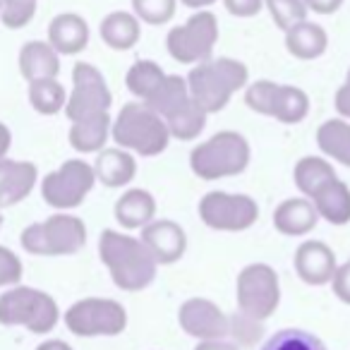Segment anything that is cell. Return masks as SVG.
Wrapping results in <instances>:
<instances>
[{
    "mask_svg": "<svg viewBox=\"0 0 350 350\" xmlns=\"http://www.w3.org/2000/svg\"><path fill=\"white\" fill-rule=\"evenodd\" d=\"M98 257L108 269L113 283L125 293H139L151 286L159 264L139 238L122 230L106 228L98 238Z\"/></svg>",
    "mask_w": 350,
    "mask_h": 350,
    "instance_id": "6da1fadb",
    "label": "cell"
},
{
    "mask_svg": "<svg viewBox=\"0 0 350 350\" xmlns=\"http://www.w3.org/2000/svg\"><path fill=\"white\" fill-rule=\"evenodd\" d=\"M190 98L209 116L224 111L235 92H243L250 82V70L243 60L219 55L200 63L185 77Z\"/></svg>",
    "mask_w": 350,
    "mask_h": 350,
    "instance_id": "7a4b0ae2",
    "label": "cell"
},
{
    "mask_svg": "<svg viewBox=\"0 0 350 350\" xmlns=\"http://www.w3.org/2000/svg\"><path fill=\"white\" fill-rule=\"evenodd\" d=\"M111 137L116 146L142 159L163 154L170 144V132L163 118L151 113L139 101H130L120 108L111 122Z\"/></svg>",
    "mask_w": 350,
    "mask_h": 350,
    "instance_id": "3957f363",
    "label": "cell"
},
{
    "mask_svg": "<svg viewBox=\"0 0 350 350\" xmlns=\"http://www.w3.org/2000/svg\"><path fill=\"white\" fill-rule=\"evenodd\" d=\"M252 146L235 130H221L190 151V168L200 180H221L247 170Z\"/></svg>",
    "mask_w": 350,
    "mask_h": 350,
    "instance_id": "277c9868",
    "label": "cell"
},
{
    "mask_svg": "<svg viewBox=\"0 0 350 350\" xmlns=\"http://www.w3.org/2000/svg\"><path fill=\"white\" fill-rule=\"evenodd\" d=\"M20 243L36 257H70L87 245V226L79 216L55 211L46 221L27 226L20 235Z\"/></svg>",
    "mask_w": 350,
    "mask_h": 350,
    "instance_id": "5b68a950",
    "label": "cell"
},
{
    "mask_svg": "<svg viewBox=\"0 0 350 350\" xmlns=\"http://www.w3.org/2000/svg\"><path fill=\"white\" fill-rule=\"evenodd\" d=\"M60 307L53 295L29 286L8 288L0 295V324L25 326L31 334H49L58 326Z\"/></svg>",
    "mask_w": 350,
    "mask_h": 350,
    "instance_id": "8992f818",
    "label": "cell"
},
{
    "mask_svg": "<svg viewBox=\"0 0 350 350\" xmlns=\"http://www.w3.org/2000/svg\"><path fill=\"white\" fill-rule=\"evenodd\" d=\"M216 44H219V20L211 10L195 12L183 25L173 27L165 36V49L170 58L192 68L214 58Z\"/></svg>",
    "mask_w": 350,
    "mask_h": 350,
    "instance_id": "52a82bcc",
    "label": "cell"
},
{
    "mask_svg": "<svg viewBox=\"0 0 350 350\" xmlns=\"http://www.w3.org/2000/svg\"><path fill=\"white\" fill-rule=\"evenodd\" d=\"M235 300L243 317L252 321H264L281 305V281L273 267L264 262L247 264L235 281Z\"/></svg>",
    "mask_w": 350,
    "mask_h": 350,
    "instance_id": "ba28073f",
    "label": "cell"
},
{
    "mask_svg": "<svg viewBox=\"0 0 350 350\" xmlns=\"http://www.w3.org/2000/svg\"><path fill=\"white\" fill-rule=\"evenodd\" d=\"M63 321L79 338H111L127 329V310L113 297H82L65 310Z\"/></svg>",
    "mask_w": 350,
    "mask_h": 350,
    "instance_id": "9c48e42d",
    "label": "cell"
},
{
    "mask_svg": "<svg viewBox=\"0 0 350 350\" xmlns=\"http://www.w3.org/2000/svg\"><path fill=\"white\" fill-rule=\"evenodd\" d=\"M96 185L94 165L84 159H70L60 168L51 170L41 180V197L55 211H72L87 200Z\"/></svg>",
    "mask_w": 350,
    "mask_h": 350,
    "instance_id": "30bf717a",
    "label": "cell"
},
{
    "mask_svg": "<svg viewBox=\"0 0 350 350\" xmlns=\"http://www.w3.org/2000/svg\"><path fill=\"white\" fill-rule=\"evenodd\" d=\"M200 219L211 230L221 233H243L250 230L259 219V204L250 195L211 190L200 200Z\"/></svg>",
    "mask_w": 350,
    "mask_h": 350,
    "instance_id": "8fae6325",
    "label": "cell"
},
{
    "mask_svg": "<svg viewBox=\"0 0 350 350\" xmlns=\"http://www.w3.org/2000/svg\"><path fill=\"white\" fill-rule=\"evenodd\" d=\"M111 103L113 94L101 70L92 63H84V60L75 63L72 92L68 94V103H65V116L70 118V122H79L108 113Z\"/></svg>",
    "mask_w": 350,
    "mask_h": 350,
    "instance_id": "7c38bea8",
    "label": "cell"
},
{
    "mask_svg": "<svg viewBox=\"0 0 350 350\" xmlns=\"http://www.w3.org/2000/svg\"><path fill=\"white\" fill-rule=\"evenodd\" d=\"M178 324L187 336L204 340H226L230 336V319L226 312L206 297H190L178 310Z\"/></svg>",
    "mask_w": 350,
    "mask_h": 350,
    "instance_id": "4fadbf2b",
    "label": "cell"
},
{
    "mask_svg": "<svg viewBox=\"0 0 350 350\" xmlns=\"http://www.w3.org/2000/svg\"><path fill=\"white\" fill-rule=\"evenodd\" d=\"M142 243L151 252L159 267L180 262L187 252V235L180 224L170 219H154L146 228H142Z\"/></svg>",
    "mask_w": 350,
    "mask_h": 350,
    "instance_id": "5bb4252c",
    "label": "cell"
},
{
    "mask_svg": "<svg viewBox=\"0 0 350 350\" xmlns=\"http://www.w3.org/2000/svg\"><path fill=\"white\" fill-rule=\"evenodd\" d=\"M293 267H295V273L307 286H326L334 278L338 264H336L334 250L326 243H321V240H305L295 250Z\"/></svg>",
    "mask_w": 350,
    "mask_h": 350,
    "instance_id": "9a60e30c",
    "label": "cell"
},
{
    "mask_svg": "<svg viewBox=\"0 0 350 350\" xmlns=\"http://www.w3.org/2000/svg\"><path fill=\"white\" fill-rule=\"evenodd\" d=\"M39 180V170L31 161H0V211L15 206L31 195Z\"/></svg>",
    "mask_w": 350,
    "mask_h": 350,
    "instance_id": "2e32d148",
    "label": "cell"
},
{
    "mask_svg": "<svg viewBox=\"0 0 350 350\" xmlns=\"http://www.w3.org/2000/svg\"><path fill=\"white\" fill-rule=\"evenodd\" d=\"M89 22L77 12H60L49 22V44L58 55L82 53L89 44Z\"/></svg>",
    "mask_w": 350,
    "mask_h": 350,
    "instance_id": "e0dca14e",
    "label": "cell"
},
{
    "mask_svg": "<svg viewBox=\"0 0 350 350\" xmlns=\"http://www.w3.org/2000/svg\"><path fill=\"white\" fill-rule=\"evenodd\" d=\"M118 226L122 230H142L156 219V200L149 190L142 187H130L118 197L113 206Z\"/></svg>",
    "mask_w": 350,
    "mask_h": 350,
    "instance_id": "ac0fdd59",
    "label": "cell"
},
{
    "mask_svg": "<svg viewBox=\"0 0 350 350\" xmlns=\"http://www.w3.org/2000/svg\"><path fill=\"white\" fill-rule=\"evenodd\" d=\"M94 175L96 180L106 187H125L135 180L137 175V159L135 154L120 149V146H106L96 154L94 161Z\"/></svg>",
    "mask_w": 350,
    "mask_h": 350,
    "instance_id": "d6986e66",
    "label": "cell"
},
{
    "mask_svg": "<svg viewBox=\"0 0 350 350\" xmlns=\"http://www.w3.org/2000/svg\"><path fill=\"white\" fill-rule=\"evenodd\" d=\"M317 224H319V214H317L314 204L305 197L283 200L273 209V228L281 235H288V238L312 233Z\"/></svg>",
    "mask_w": 350,
    "mask_h": 350,
    "instance_id": "ffe728a7",
    "label": "cell"
},
{
    "mask_svg": "<svg viewBox=\"0 0 350 350\" xmlns=\"http://www.w3.org/2000/svg\"><path fill=\"white\" fill-rule=\"evenodd\" d=\"M103 44L113 51H130L142 39V22L127 10H113L101 20L98 27Z\"/></svg>",
    "mask_w": 350,
    "mask_h": 350,
    "instance_id": "44dd1931",
    "label": "cell"
},
{
    "mask_svg": "<svg viewBox=\"0 0 350 350\" xmlns=\"http://www.w3.org/2000/svg\"><path fill=\"white\" fill-rule=\"evenodd\" d=\"M20 72L25 79H49L58 77L60 72V55L53 51L49 41H27L20 49Z\"/></svg>",
    "mask_w": 350,
    "mask_h": 350,
    "instance_id": "7402d4cb",
    "label": "cell"
},
{
    "mask_svg": "<svg viewBox=\"0 0 350 350\" xmlns=\"http://www.w3.org/2000/svg\"><path fill=\"white\" fill-rule=\"evenodd\" d=\"M286 49L297 60H317L329 49V34L317 22H300L286 31Z\"/></svg>",
    "mask_w": 350,
    "mask_h": 350,
    "instance_id": "603a6c76",
    "label": "cell"
},
{
    "mask_svg": "<svg viewBox=\"0 0 350 350\" xmlns=\"http://www.w3.org/2000/svg\"><path fill=\"white\" fill-rule=\"evenodd\" d=\"M310 202L314 204L319 219L329 221L331 226L350 224V187L340 178L326 183Z\"/></svg>",
    "mask_w": 350,
    "mask_h": 350,
    "instance_id": "cb8c5ba5",
    "label": "cell"
},
{
    "mask_svg": "<svg viewBox=\"0 0 350 350\" xmlns=\"http://www.w3.org/2000/svg\"><path fill=\"white\" fill-rule=\"evenodd\" d=\"M190 101V92H187V82L185 77H180V75H168L165 72V77L161 79V84L154 89V92L149 94V96L144 98L146 108H149L151 113H156L159 118H170L178 108H183L185 103Z\"/></svg>",
    "mask_w": 350,
    "mask_h": 350,
    "instance_id": "d4e9b609",
    "label": "cell"
},
{
    "mask_svg": "<svg viewBox=\"0 0 350 350\" xmlns=\"http://www.w3.org/2000/svg\"><path fill=\"white\" fill-rule=\"evenodd\" d=\"M111 113H101V116L87 118V120L72 122L70 127V144L79 154H98L106 149V142L111 137Z\"/></svg>",
    "mask_w": 350,
    "mask_h": 350,
    "instance_id": "484cf974",
    "label": "cell"
},
{
    "mask_svg": "<svg viewBox=\"0 0 350 350\" xmlns=\"http://www.w3.org/2000/svg\"><path fill=\"white\" fill-rule=\"evenodd\" d=\"M336 178L338 175L334 170V163L324 156H302L293 168V180L305 200H312L326 183L336 180Z\"/></svg>",
    "mask_w": 350,
    "mask_h": 350,
    "instance_id": "4316f807",
    "label": "cell"
},
{
    "mask_svg": "<svg viewBox=\"0 0 350 350\" xmlns=\"http://www.w3.org/2000/svg\"><path fill=\"white\" fill-rule=\"evenodd\" d=\"M310 113V96L305 89L295 84H278L269 108V118L283 122V125H297Z\"/></svg>",
    "mask_w": 350,
    "mask_h": 350,
    "instance_id": "83f0119b",
    "label": "cell"
},
{
    "mask_svg": "<svg viewBox=\"0 0 350 350\" xmlns=\"http://www.w3.org/2000/svg\"><path fill=\"white\" fill-rule=\"evenodd\" d=\"M317 146L326 159L350 168V120L329 118L317 127Z\"/></svg>",
    "mask_w": 350,
    "mask_h": 350,
    "instance_id": "f1b7e54d",
    "label": "cell"
},
{
    "mask_svg": "<svg viewBox=\"0 0 350 350\" xmlns=\"http://www.w3.org/2000/svg\"><path fill=\"white\" fill-rule=\"evenodd\" d=\"M206 113L197 106L195 101H187L183 108L173 113L170 118H165V127L170 132V139H180V142H192L204 132L206 127Z\"/></svg>",
    "mask_w": 350,
    "mask_h": 350,
    "instance_id": "f546056e",
    "label": "cell"
},
{
    "mask_svg": "<svg viewBox=\"0 0 350 350\" xmlns=\"http://www.w3.org/2000/svg\"><path fill=\"white\" fill-rule=\"evenodd\" d=\"M29 103L41 116H55L58 111H65L68 92L58 82V77L34 79V82H29Z\"/></svg>",
    "mask_w": 350,
    "mask_h": 350,
    "instance_id": "4dcf8cb0",
    "label": "cell"
},
{
    "mask_svg": "<svg viewBox=\"0 0 350 350\" xmlns=\"http://www.w3.org/2000/svg\"><path fill=\"white\" fill-rule=\"evenodd\" d=\"M163 77H165V70L161 68L156 60H137V63H132L130 70H127L125 84L132 96L144 101V98L159 87Z\"/></svg>",
    "mask_w": 350,
    "mask_h": 350,
    "instance_id": "1f68e13d",
    "label": "cell"
},
{
    "mask_svg": "<svg viewBox=\"0 0 350 350\" xmlns=\"http://www.w3.org/2000/svg\"><path fill=\"white\" fill-rule=\"evenodd\" d=\"M262 350H326L319 336L305 329H281L262 345Z\"/></svg>",
    "mask_w": 350,
    "mask_h": 350,
    "instance_id": "d6a6232c",
    "label": "cell"
},
{
    "mask_svg": "<svg viewBox=\"0 0 350 350\" xmlns=\"http://www.w3.org/2000/svg\"><path fill=\"white\" fill-rule=\"evenodd\" d=\"M178 10V0H132V15L151 27L170 22Z\"/></svg>",
    "mask_w": 350,
    "mask_h": 350,
    "instance_id": "836d02e7",
    "label": "cell"
},
{
    "mask_svg": "<svg viewBox=\"0 0 350 350\" xmlns=\"http://www.w3.org/2000/svg\"><path fill=\"white\" fill-rule=\"evenodd\" d=\"M264 8L271 15L273 25L283 31L307 20V8L302 0H264Z\"/></svg>",
    "mask_w": 350,
    "mask_h": 350,
    "instance_id": "e575fe53",
    "label": "cell"
},
{
    "mask_svg": "<svg viewBox=\"0 0 350 350\" xmlns=\"http://www.w3.org/2000/svg\"><path fill=\"white\" fill-rule=\"evenodd\" d=\"M36 15V0H0V20L10 29H22Z\"/></svg>",
    "mask_w": 350,
    "mask_h": 350,
    "instance_id": "d590c367",
    "label": "cell"
},
{
    "mask_svg": "<svg viewBox=\"0 0 350 350\" xmlns=\"http://www.w3.org/2000/svg\"><path fill=\"white\" fill-rule=\"evenodd\" d=\"M276 87L278 82H273V79H257V82L247 84L245 87V103H247L250 111L269 118V108H271V98Z\"/></svg>",
    "mask_w": 350,
    "mask_h": 350,
    "instance_id": "8d00e7d4",
    "label": "cell"
},
{
    "mask_svg": "<svg viewBox=\"0 0 350 350\" xmlns=\"http://www.w3.org/2000/svg\"><path fill=\"white\" fill-rule=\"evenodd\" d=\"M22 271H25V267H22V259L17 257L10 247L0 245V288H5V291H8V288L20 286Z\"/></svg>",
    "mask_w": 350,
    "mask_h": 350,
    "instance_id": "74e56055",
    "label": "cell"
},
{
    "mask_svg": "<svg viewBox=\"0 0 350 350\" xmlns=\"http://www.w3.org/2000/svg\"><path fill=\"white\" fill-rule=\"evenodd\" d=\"M331 288H334V295L340 302L350 305V259L336 269L334 278H331Z\"/></svg>",
    "mask_w": 350,
    "mask_h": 350,
    "instance_id": "f35d334b",
    "label": "cell"
},
{
    "mask_svg": "<svg viewBox=\"0 0 350 350\" xmlns=\"http://www.w3.org/2000/svg\"><path fill=\"white\" fill-rule=\"evenodd\" d=\"M226 10L233 17H254L264 8V0H224Z\"/></svg>",
    "mask_w": 350,
    "mask_h": 350,
    "instance_id": "ab89813d",
    "label": "cell"
},
{
    "mask_svg": "<svg viewBox=\"0 0 350 350\" xmlns=\"http://www.w3.org/2000/svg\"><path fill=\"white\" fill-rule=\"evenodd\" d=\"M334 106H336V111H338V118L350 120V68H348V72H345L343 84H340L338 92H336Z\"/></svg>",
    "mask_w": 350,
    "mask_h": 350,
    "instance_id": "60d3db41",
    "label": "cell"
},
{
    "mask_svg": "<svg viewBox=\"0 0 350 350\" xmlns=\"http://www.w3.org/2000/svg\"><path fill=\"white\" fill-rule=\"evenodd\" d=\"M302 3L307 12H314V15H334L343 5V0H302Z\"/></svg>",
    "mask_w": 350,
    "mask_h": 350,
    "instance_id": "b9f144b4",
    "label": "cell"
},
{
    "mask_svg": "<svg viewBox=\"0 0 350 350\" xmlns=\"http://www.w3.org/2000/svg\"><path fill=\"white\" fill-rule=\"evenodd\" d=\"M10 144H12V132L5 122H0V161L5 159L8 151H10Z\"/></svg>",
    "mask_w": 350,
    "mask_h": 350,
    "instance_id": "7bdbcfd3",
    "label": "cell"
},
{
    "mask_svg": "<svg viewBox=\"0 0 350 350\" xmlns=\"http://www.w3.org/2000/svg\"><path fill=\"white\" fill-rule=\"evenodd\" d=\"M195 350H240L235 343L228 340H204V343H197Z\"/></svg>",
    "mask_w": 350,
    "mask_h": 350,
    "instance_id": "ee69618b",
    "label": "cell"
},
{
    "mask_svg": "<svg viewBox=\"0 0 350 350\" xmlns=\"http://www.w3.org/2000/svg\"><path fill=\"white\" fill-rule=\"evenodd\" d=\"M36 350H72V345L65 343V340H60V338H51V340H44Z\"/></svg>",
    "mask_w": 350,
    "mask_h": 350,
    "instance_id": "f6af8a7d",
    "label": "cell"
},
{
    "mask_svg": "<svg viewBox=\"0 0 350 350\" xmlns=\"http://www.w3.org/2000/svg\"><path fill=\"white\" fill-rule=\"evenodd\" d=\"M183 5L185 8H190V10H209L211 5H214V3H219V0H180Z\"/></svg>",
    "mask_w": 350,
    "mask_h": 350,
    "instance_id": "bcb514c9",
    "label": "cell"
},
{
    "mask_svg": "<svg viewBox=\"0 0 350 350\" xmlns=\"http://www.w3.org/2000/svg\"><path fill=\"white\" fill-rule=\"evenodd\" d=\"M3 221H5V219H3V211H0V228H3Z\"/></svg>",
    "mask_w": 350,
    "mask_h": 350,
    "instance_id": "7dc6e473",
    "label": "cell"
}]
</instances>
